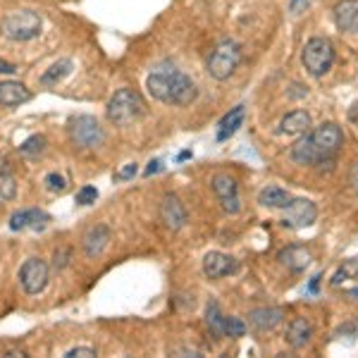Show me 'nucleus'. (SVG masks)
Masks as SVG:
<instances>
[{
  "instance_id": "24",
  "label": "nucleus",
  "mask_w": 358,
  "mask_h": 358,
  "mask_svg": "<svg viewBox=\"0 0 358 358\" xmlns=\"http://www.w3.org/2000/svg\"><path fill=\"white\" fill-rule=\"evenodd\" d=\"M69 72H72V62H69V60H60V62H55V65L43 74L41 84L43 86H53L57 82H62V79H65Z\"/></svg>"
},
{
  "instance_id": "29",
  "label": "nucleus",
  "mask_w": 358,
  "mask_h": 358,
  "mask_svg": "<svg viewBox=\"0 0 358 358\" xmlns=\"http://www.w3.org/2000/svg\"><path fill=\"white\" fill-rule=\"evenodd\" d=\"M45 189L53 194H62L67 189V179L62 175H57V172H50V175L45 177Z\"/></svg>"
},
{
  "instance_id": "37",
  "label": "nucleus",
  "mask_w": 358,
  "mask_h": 358,
  "mask_svg": "<svg viewBox=\"0 0 358 358\" xmlns=\"http://www.w3.org/2000/svg\"><path fill=\"white\" fill-rule=\"evenodd\" d=\"M160 170V160H153L151 165H148V170H146V175H153V172H158Z\"/></svg>"
},
{
  "instance_id": "28",
  "label": "nucleus",
  "mask_w": 358,
  "mask_h": 358,
  "mask_svg": "<svg viewBox=\"0 0 358 358\" xmlns=\"http://www.w3.org/2000/svg\"><path fill=\"white\" fill-rule=\"evenodd\" d=\"M354 275H358V261H346L342 268L337 270V275L332 277V285H342V280L354 277Z\"/></svg>"
},
{
  "instance_id": "33",
  "label": "nucleus",
  "mask_w": 358,
  "mask_h": 358,
  "mask_svg": "<svg viewBox=\"0 0 358 358\" xmlns=\"http://www.w3.org/2000/svg\"><path fill=\"white\" fill-rule=\"evenodd\" d=\"M136 175V165L131 163V165H127L124 170H120L117 175H115V179H129V177H134Z\"/></svg>"
},
{
  "instance_id": "5",
  "label": "nucleus",
  "mask_w": 358,
  "mask_h": 358,
  "mask_svg": "<svg viewBox=\"0 0 358 358\" xmlns=\"http://www.w3.org/2000/svg\"><path fill=\"white\" fill-rule=\"evenodd\" d=\"M41 15L34 10H17L3 20V34L13 41H31L41 34Z\"/></svg>"
},
{
  "instance_id": "36",
  "label": "nucleus",
  "mask_w": 358,
  "mask_h": 358,
  "mask_svg": "<svg viewBox=\"0 0 358 358\" xmlns=\"http://www.w3.org/2000/svg\"><path fill=\"white\" fill-rule=\"evenodd\" d=\"M310 3V0H292V10H294V13H301V10L306 8V5H308Z\"/></svg>"
},
{
  "instance_id": "35",
  "label": "nucleus",
  "mask_w": 358,
  "mask_h": 358,
  "mask_svg": "<svg viewBox=\"0 0 358 358\" xmlns=\"http://www.w3.org/2000/svg\"><path fill=\"white\" fill-rule=\"evenodd\" d=\"M15 72H17V67L13 65V62L0 60V74H15Z\"/></svg>"
},
{
  "instance_id": "30",
  "label": "nucleus",
  "mask_w": 358,
  "mask_h": 358,
  "mask_svg": "<svg viewBox=\"0 0 358 358\" xmlns=\"http://www.w3.org/2000/svg\"><path fill=\"white\" fill-rule=\"evenodd\" d=\"M96 199H98L96 187H82L77 192V203L79 206H91V203H96Z\"/></svg>"
},
{
  "instance_id": "11",
  "label": "nucleus",
  "mask_w": 358,
  "mask_h": 358,
  "mask_svg": "<svg viewBox=\"0 0 358 358\" xmlns=\"http://www.w3.org/2000/svg\"><path fill=\"white\" fill-rule=\"evenodd\" d=\"M236 268H239V265H236L234 258L220 251H210V253H206V258H203V275L208 280H220V277L234 275Z\"/></svg>"
},
{
  "instance_id": "25",
  "label": "nucleus",
  "mask_w": 358,
  "mask_h": 358,
  "mask_svg": "<svg viewBox=\"0 0 358 358\" xmlns=\"http://www.w3.org/2000/svg\"><path fill=\"white\" fill-rule=\"evenodd\" d=\"M45 143L48 141H45V136H41V134L29 136L20 146V153L27 155V158H38V155H43V151H45Z\"/></svg>"
},
{
  "instance_id": "18",
  "label": "nucleus",
  "mask_w": 358,
  "mask_h": 358,
  "mask_svg": "<svg viewBox=\"0 0 358 358\" xmlns=\"http://www.w3.org/2000/svg\"><path fill=\"white\" fill-rule=\"evenodd\" d=\"M310 337H313V327H310V322L306 317H294L289 325H287L285 339L292 349H303L310 342Z\"/></svg>"
},
{
  "instance_id": "13",
  "label": "nucleus",
  "mask_w": 358,
  "mask_h": 358,
  "mask_svg": "<svg viewBox=\"0 0 358 358\" xmlns=\"http://www.w3.org/2000/svg\"><path fill=\"white\" fill-rule=\"evenodd\" d=\"M50 215L45 210H38V208H31V210H20L10 217V229L15 232H22V229H34V232H41V229L48 227Z\"/></svg>"
},
{
  "instance_id": "31",
  "label": "nucleus",
  "mask_w": 358,
  "mask_h": 358,
  "mask_svg": "<svg viewBox=\"0 0 358 358\" xmlns=\"http://www.w3.org/2000/svg\"><path fill=\"white\" fill-rule=\"evenodd\" d=\"M98 356L94 349H89V346H77V349H69L65 358H94Z\"/></svg>"
},
{
  "instance_id": "38",
  "label": "nucleus",
  "mask_w": 358,
  "mask_h": 358,
  "mask_svg": "<svg viewBox=\"0 0 358 358\" xmlns=\"http://www.w3.org/2000/svg\"><path fill=\"white\" fill-rule=\"evenodd\" d=\"M317 280H320V275H315V277H313V282H310L308 292H315V289H317Z\"/></svg>"
},
{
  "instance_id": "7",
  "label": "nucleus",
  "mask_w": 358,
  "mask_h": 358,
  "mask_svg": "<svg viewBox=\"0 0 358 358\" xmlns=\"http://www.w3.org/2000/svg\"><path fill=\"white\" fill-rule=\"evenodd\" d=\"M69 136L82 148H96V146H101L103 138H106L103 127L98 124V120L91 117V115H79V117H74L72 122H69Z\"/></svg>"
},
{
  "instance_id": "3",
  "label": "nucleus",
  "mask_w": 358,
  "mask_h": 358,
  "mask_svg": "<svg viewBox=\"0 0 358 358\" xmlns=\"http://www.w3.org/2000/svg\"><path fill=\"white\" fill-rule=\"evenodd\" d=\"M146 115V103L134 89H120L108 103V120L115 127H129Z\"/></svg>"
},
{
  "instance_id": "34",
  "label": "nucleus",
  "mask_w": 358,
  "mask_h": 358,
  "mask_svg": "<svg viewBox=\"0 0 358 358\" xmlns=\"http://www.w3.org/2000/svg\"><path fill=\"white\" fill-rule=\"evenodd\" d=\"M349 182H351V187H354V192L358 194V163L351 167V172H349Z\"/></svg>"
},
{
  "instance_id": "6",
  "label": "nucleus",
  "mask_w": 358,
  "mask_h": 358,
  "mask_svg": "<svg viewBox=\"0 0 358 358\" xmlns=\"http://www.w3.org/2000/svg\"><path fill=\"white\" fill-rule=\"evenodd\" d=\"M241 62V45L236 41H222L213 50L210 60H208V74L217 82H224L234 74V69Z\"/></svg>"
},
{
  "instance_id": "1",
  "label": "nucleus",
  "mask_w": 358,
  "mask_h": 358,
  "mask_svg": "<svg viewBox=\"0 0 358 358\" xmlns=\"http://www.w3.org/2000/svg\"><path fill=\"white\" fill-rule=\"evenodd\" d=\"M344 143V134L334 122L315 127L313 131H308L306 136L299 138L292 146L289 158L296 165H320L330 163L337 155V151Z\"/></svg>"
},
{
  "instance_id": "32",
  "label": "nucleus",
  "mask_w": 358,
  "mask_h": 358,
  "mask_svg": "<svg viewBox=\"0 0 358 358\" xmlns=\"http://www.w3.org/2000/svg\"><path fill=\"white\" fill-rule=\"evenodd\" d=\"M67 258H69V251H67V248H65V251H57V253H55V270H62V268H65V265L69 263Z\"/></svg>"
},
{
  "instance_id": "4",
  "label": "nucleus",
  "mask_w": 358,
  "mask_h": 358,
  "mask_svg": "<svg viewBox=\"0 0 358 358\" xmlns=\"http://www.w3.org/2000/svg\"><path fill=\"white\" fill-rule=\"evenodd\" d=\"M301 62L306 67V72L310 77H322V74L330 72L332 62H334V48L327 38H310L301 50Z\"/></svg>"
},
{
  "instance_id": "16",
  "label": "nucleus",
  "mask_w": 358,
  "mask_h": 358,
  "mask_svg": "<svg viewBox=\"0 0 358 358\" xmlns=\"http://www.w3.org/2000/svg\"><path fill=\"white\" fill-rule=\"evenodd\" d=\"M277 261H280L285 268H289L292 273H301L310 265L313 261V256H310V251L306 246H287L280 251V256H277Z\"/></svg>"
},
{
  "instance_id": "21",
  "label": "nucleus",
  "mask_w": 358,
  "mask_h": 358,
  "mask_svg": "<svg viewBox=\"0 0 358 358\" xmlns=\"http://www.w3.org/2000/svg\"><path fill=\"white\" fill-rule=\"evenodd\" d=\"M308 129H310V115L306 110H294L289 115H285L280 122V131L282 134H289V136L306 134Z\"/></svg>"
},
{
  "instance_id": "22",
  "label": "nucleus",
  "mask_w": 358,
  "mask_h": 358,
  "mask_svg": "<svg viewBox=\"0 0 358 358\" xmlns=\"http://www.w3.org/2000/svg\"><path fill=\"white\" fill-rule=\"evenodd\" d=\"M292 196L285 192L282 187H275V184H270V187H265L261 194H258V203L265 206V208H285L289 203Z\"/></svg>"
},
{
  "instance_id": "2",
  "label": "nucleus",
  "mask_w": 358,
  "mask_h": 358,
  "mask_svg": "<svg viewBox=\"0 0 358 358\" xmlns=\"http://www.w3.org/2000/svg\"><path fill=\"white\" fill-rule=\"evenodd\" d=\"M148 94L155 101L167 103V106H192L199 96V89L192 82V77H187L184 72H179L175 67H158L148 74L146 79Z\"/></svg>"
},
{
  "instance_id": "27",
  "label": "nucleus",
  "mask_w": 358,
  "mask_h": 358,
  "mask_svg": "<svg viewBox=\"0 0 358 358\" xmlns=\"http://www.w3.org/2000/svg\"><path fill=\"white\" fill-rule=\"evenodd\" d=\"M17 194V184L10 175H0V203L3 201H13Z\"/></svg>"
},
{
  "instance_id": "10",
  "label": "nucleus",
  "mask_w": 358,
  "mask_h": 358,
  "mask_svg": "<svg viewBox=\"0 0 358 358\" xmlns=\"http://www.w3.org/2000/svg\"><path fill=\"white\" fill-rule=\"evenodd\" d=\"M213 192H215L217 201L222 203L224 213L236 215V213L241 210L239 189H236V182L229 175H215V177H213Z\"/></svg>"
},
{
  "instance_id": "39",
  "label": "nucleus",
  "mask_w": 358,
  "mask_h": 358,
  "mask_svg": "<svg viewBox=\"0 0 358 358\" xmlns=\"http://www.w3.org/2000/svg\"><path fill=\"white\" fill-rule=\"evenodd\" d=\"M349 296H351V299H356V301H358V287H354V289H349Z\"/></svg>"
},
{
  "instance_id": "20",
  "label": "nucleus",
  "mask_w": 358,
  "mask_h": 358,
  "mask_svg": "<svg viewBox=\"0 0 358 358\" xmlns=\"http://www.w3.org/2000/svg\"><path fill=\"white\" fill-rule=\"evenodd\" d=\"M244 117H246L244 106L232 108V110L220 120V124H217V141H227L229 136H234L236 129L244 124Z\"/></svg>"
},
{
  "instance_id": "15",
  "label": "nucleus",
  "mask_w": 358,
  "mask_h": 358,
  "mask_svg": "<svg viewBox=\"0 0 358 358\" xmlns=\"http://www.w3.org/2000/svg\"><path fill=\"white\" fill-rule=\"evenodd\" d=\"M332 15L339 31L358 34V0H342V3L334 5Z\"/></svg>"
},
{
  "instance_id": "8",
  "label": "nucleus",
  "mask_w": 358,
  "mask_h": 358,
  "mask_svg": "<svg viewBox=\"0 0 358 358\" xmlns=\"http://www.w3.org/2000/svg\"><path fill=\"white\" fill-rule=\"evenodd\" d=\"M317 217V208L313 201L308 199H289V203L285 206V217L282 222L292 229H303L310 227Z\"/></svg>"
},
{
  "instance_id": "23",
  "label": "nucleus",
  "mask_w": 358,
  "mask_h": 358,
  "mask_svg": "<svg viewBox=\"0 0 358 358\" xmlns=\"http://www.w3.org/2000/svg\"><path fill=\"white\" fill-rule=\"evenodd\" d=\"M224 317H227V315H222L220 303H215V301L208 303V308H206V325H208V330H210V334L215 339L224 337Z\"/></svg>"
},
{
  "instance_id": "14",
  "label": "nucleus",
  "mask_w": 358,
  "mask_h": 358,
  "mask_svg": "<svg viewBox=\"0 0 358 358\" xmlns=\"http://www.w3.org/2000/svg\"><path fill=\"white\" fill-rule=\"evenodd\" d=\"M110 239H113L110 227H108V224H96V227H91L89 232L84 234L82 248L89 258H98V256H103V251L110 244Z\"/></svg>"
},
{
  "instance_id": "9",
  "label": "nucleus",
  "mask_w": 358,
  "mask_h": 358,
  "mask_svg": "<svg viewBox=\"0 0 358 358\" xmlns=\"http://www.w3.org/2000/svg\"><path fill=\"white\" fill-rule=\"evenodd\" d=\"M20 285L27 294H41L48 285V265L41 258H29L20 270Z\"/></svg>"
},
{
  "instance_id": "17",
  "label": "nucleus",
  "mask_w": 358,
  "mask_h": 358,
  "mask_svg": "<svg viewBox=\"0 0 358 358\" xmlns=\"http://www.w3.org/2000/svg\"><path fill=\"white\" fill-rule=\"evenodd\" d=\"M282 320H285V310L273 308V306H270V308H256V310H251V315H248L251 327H253V330H258V332L275 330Z\"/></svg>"
},
{
  "instance_id": "26",
  "label": "nucleus",
  "mask_w": 358,
  "mask_h": 358,
  "mask_svg": "<svg viewBox=\"0 0 358 358\" xmlns=\"http://www.w3.org/2000/svg\"><path fill=\"white\" fill-rule=\"evenodd\" d=\"M246 334V325H244V320H239V317H224V337H244Z\"/></svg>"
},
{
  "instance_id": "19",
  "label": "nucleus",
  "mask_w": 358,
  "mask_h": 358,
  "mask_svg": "<svg viewBox=\"0 0 358 358\" xmlns=\"http://www.w3.org/2000/svg\"><path fill=\"white\" fill-rule=\"evenodd\" d=\"M31 101V91L20 82H0V106L15 108Z\"/></svg>"
},
{
  "instance_id": "12",
  "label": "nucleus",
  "mask_w": 358,
  "mask_h": 358,
  "mask_svg": "<svg viewBox=\"0 0 358 358\" xmlns=\"http://www.w3.org/2000/svg\"><path fill=\"white\" fill-rule=\"evenodd\" d=\"M160 220L172 232H177V229H182L187 224V208H184V203L175 194H167L163 203H160Z\"/></svg>"
}]
</instances>
